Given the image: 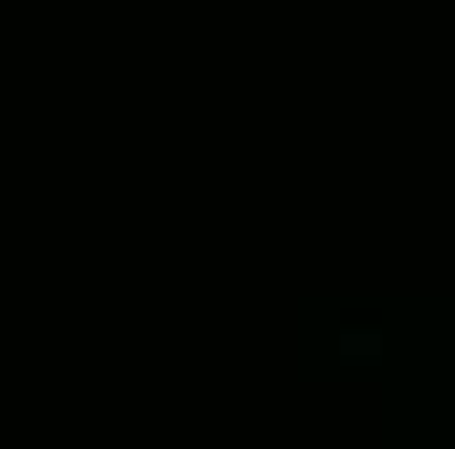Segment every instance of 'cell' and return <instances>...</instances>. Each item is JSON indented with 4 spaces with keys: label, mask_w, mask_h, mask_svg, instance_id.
<instances>
[{
    "label": "cell",
    "mask_w": 455,
    "mask_h": 449,
    "mask_svg": "<svg viewBox=\"0 0 455 449\" xmlns=\"http://www.w3.org/2000/svg\"><path fill=\"white\" fill-rule=\"evenodd\" d=\"M335 351H340V360H356V356L377 360V356H382V340H377V335H340V345H335Z\"/></svg>",
    "instance_id": "6da1fadb"
}]
</instances>
